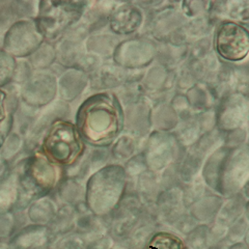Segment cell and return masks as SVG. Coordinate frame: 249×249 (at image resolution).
I'll return each mask as SVG.
<instances>
[{"mask_svg": "<svg viewBox=\"0 0 249 249\" xmlns=\"http://www.w3.org/2000/svg\"><path fill=\"white\" fill-rule=\"evenodd\" d=\"M17 60L0 48V89H4L13 82Z\"/></svg>", "mask_w": 249, "mask_h": 249, "instance_id": "cell-14", "label": "cell"}, {"mask_svg": "<svg viewBox=\"0 0 249 249\" xmlns=\"http://www.w3.org/2000/svg\"><path fill=\"white\" fill-rule=\"evenodd\" d=\"M19 201V185L16 173H6L0 178V215L9 213Z\"/></svg>", "mask_w": 249, "mask_h": 249, "instance_id": "cell-10", "label": "cell"}, {"mask_svg": "<svg viewBox=\"0 0 249 249\" xmlns=\"http://www.w3.org/2000/svg\"><path fill=\"white\" fill-rule=\"evenodd\" d=\"M126 188V171L119 165L100 169L88 182L87 204L90 211L104 216L118 207Z\"/></svg>", "mask_w": 249, "mask_h": 249, "instance_id": "cell-3", "label": "cell"}, {"mask_svg": "<svg viewBox=\"0 0 249 249\" xmlns=\"http://www.w3.org/2000/svg\"><path fill=\"white\" fill-rule=\"evenodd\" d=\"M17 174L19 200L38 199L48 194L59 180V168L40 152L23 161Z\"/></svg>", "mask_w": 249, "mask_h": 249, "instance_id": "cell-4", "label": "cell"}, {"mask_svg": "<svg viewBox=\"0 0 249 249\" xmlns=\"http://www.w3.org/2000/svg\"><path fill=\"white\" fill-rule=\"evenodd\" d=\"M57 91L56 79L52 74L38 73L31 75L23 84L21 98L26 106L41 108L52 102Z\"/></svg>", "mask_w": 249, "mask_h": 249, "instance_id": "cell-9", "label": "cell"}, {"mask_svg": "<svg viewBox=\"0 0 249 249\" xmlns=\"http://www.w3.org/2000/svg\"><path fill=\"white\" fill-rule=\"evenodd\" d=\"M1 144H2V140H1V138H0V147H1Z\"/></svg>", "mask_w": 249, "mask_h": 249, "instance_id": "cell-17", "label": "cell"}, {"mask_svg": "<svg viewBox=\"0 0 249 249\" xmlns=\"http://www.w3.org/2000/svg\"><path fill=\"white\" fill-rule=\"evenodd\" d=\"M81 13L80 2L42 1L35 21L44 40L49 42L64 35L80 18Z\"/></svg>", "mask_w": 249, "mask_h": 249, "instance_id": "cell-6", "label": "cell"}, {"mask_svg": "<svg viewBox=\"0 0 249 249\" xmlns=\"http://www.w3.org/2000/svg\"><path fill=\"white\" fill-rule=\"evenodd\" d=\"M5 98H6V92L3 89H0V123H1L6 116V108H5Z\"/></svg>", "mask_w": 249, "mask_h": 249, "instance_id": "cell-15", "label": "cell"}, {"mask_svg": "<svg viewBox=\"0 0 249 249\" xmlns=\"http://www.w3.org/2000/svg\"><path fill=\"white\" fill-rule=\"evenodd\" d=\"M144 249H186V247L184 241L175 233L158 231L147 240Z\"/></svg>", "mask_w": 249, "mask_h": 249, "instance_id": "cell-11", "label": "cell"}, {"mask_svg": "<svg viewBox=\"0 0 249 249\" xmlns=\"http://www.w3.org/2000/svg\"><path fill=\"white\" fill-rule=\"evenodd\" d=\"M215 46L220 56L231 61L243 59L248 53V31L233 22H224L217 29Z\"/></svg>", "mask_w": 249, "mask_h": 249, "instance_id": "cell-8", "label": "cell"}, {"mask_svg": "<svg viewBox=\"0 0 249 249\" xmlns=\"http://www.w3.org/2000/svg\"><path fill=\"white\" fill-rule=\"evenodd\" d=\"M41 152L56 165L70 166L81 158L84 142L74 124L57 120L46 131Z\"/></svg>", "mask_w": 249, "mask_h": 249, "instance_id": "cell-5", "label": "cell"}, {"mask_svg": "<svg viewBox=\"0 0 249 249\" xmlns=\"http://www.w3.org/2000/svg\"><path fill=\"white\" fill-rule=\"evenodd\" d=\"M44 43V37L35 20L24 19L15 22L5 31L1 49L14 58L30 56Z\"/></svg>", "mask_w": 249, "mask_h": 249, "instance_id": "cell-7", "label": "cell"}, {"mask_svg": "<svg viewBox=\"0 0 249 249\" xmlns=\"http://www.w3.org/2000/svg\"><path fill=\"white\" fill-rule=\"evenodd\" d=\"M55 212L56 209L53 202L45 200V198L41 197L31 205L28 215L33 222L44 225L53 219L54 216H55Z\"/></svg>", "mask_w": 249, "mask_h": 249, "instance_id": "cell-12", "label": "cell"}, {"mask_svg": "<svg viewBox=\"0 0 249 249\" xmlns=\"http://www.w3.org/2000/svg\"><path fill=\"white\" fill-rule=\"evenodd\" d=\"M2 38H3V35L0 33V48H1V44H2Z\"/></svg>", "mask_w": 249, "mask_h": 249, "instance_id": "cell-16", "label": "cell"}, {"mask_svg": "<svg viewBox=\"0 0 249 249\" xmlns=\"http://www.w3.org/2000/svg\"><path fill=\"white\" fill-rule=\"evenodd\" d=\"M55 59V51L49 43H43L30 55L31 66L36 69H45L52 65Z\"/></svg>", "mask_w": 249, "mask_h": 249, "instance_id": "cell-13", "label": "cell"}, {"mask_svg": "<svg viewBox=\"0 0 249 249\" xmlns=\"http://www.w3.org/2000/svg\"><path fill=\"white\" fill-rule=\"evenodd\" d=\"M75 126L85 142L96 146H107L120 134L123 113L113 98L97 95L81 105Z\"/></svg>", "mask_w": 249, "mask_h": 249, "instance_id": "cell-1", "label": "cell"}, {"mask_svg": "<svg viewBox=\"0 0 249 249\" xmlns=\"http://www.w3.org/2000/svg\"><path fill=\"white\" fill-rule=\"evenodd\" d=\"M207 184L215 191L230 196L242 188L248 177L247 150L223 147L215 152L204 168Z\"/></svg>", "mask_w": 249, "mask_h": 249, "instance_id": "cell-2", "label": "cell"}]
</instances>
